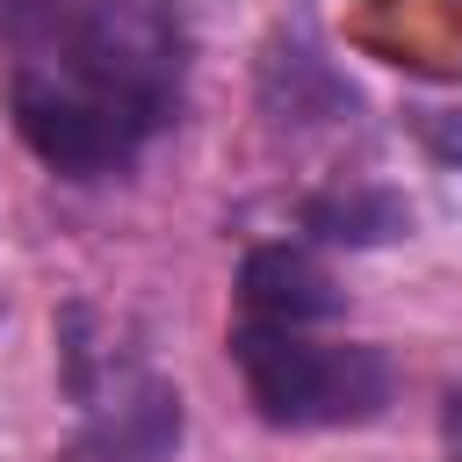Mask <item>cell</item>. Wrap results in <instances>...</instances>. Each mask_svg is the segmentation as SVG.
<instances>
[{"mask_svg":"<svg viewBox=\"0 0 462 462\" xmlns=\"http://www.w3.org/2000/svg\"><path fill=\"white\" fill-rule=\"evenodd\" d=\"M14 137L58 180H123L188 101L173 0H0Z\"/></svg>","mask_w":462,"mask_h":462,"instance_id":"obj_1","label":"cell"},{"mask_svg":"<svg viewBox=\"0 0 462 462\" xmlns=\"http://www.w3.org/2000/svg\"><path fill=\"white\" fill-rule=\"evenodd\" d=\"M58 375H65V397L79 411L65 462H173V448L188 433V404L144 361V346L116 339V325L94 303H65Z\"/></svg>","mask_w":462,"mask_h":462,"instance_id":"obj_2","label":"cell"},{"mask_svg":"<svg viewBox=\"0 0 462 462\" xmlns=\"http://www.w3.org/2000/svg\"><path fill=\"white\" fill-rule=\"evenodd\" d=\"M231 368L245 383V404L282 433H332L368 426L397 397V368L368 339H310V325H231Z\"/></svg>","mask_w":462,"mask_h":462,"instance_id":"obj_3","label":"cell"},{"mask_svg":"<svg viewBox=\"0 0 462 462\" xmlns=\"http://www.w3.org/2000/svg\"><path fill=\"white\" fill-rule=\"evenodd\" d=\"M238 303H245V318H267V325H325V318H339V289L303 245H253L238 260Z\"/></svg>","mask_w":462,"mask_h":462,"instance_id":"obj_4","label":"cell"},{"mask_svg":"<svg viewBox=\"0 0 462 462\" xmlns=\"http://www.w3.org/2000/svg\"><path fill=\"white\" fill-rule=\"evenodd\" d=\"M260 101L274 108V123H332L354 108V87L318 58L310 36H296L282 58H267V79H260Z\"/></svg>","mask_w":462,"mask_h":462,"instance_id":"obj_5","label":"cell"},{"mask_svg":"<svg viewBox=\"0 0 462 462\" xmlns=\"http://www.w3.org/2000/svg\"><path fill=\"white\" fill-rule=\"evenodd\" d=\"M303 231L325 245H390L411 231V209L397 188H332L303 202Z\"/></svg>","mask_w":462,"mask_h":462,"instance_id":"obj_6","label":"cell"},{"mask_svg":"<svg viewBox=\"0 0 462 462\" xmlns=\"http://www.w3.org/2000/svg\"><path fill=\"white\" fill-rule=\"evenodd\" d=\"M440 448H448V462H462V390L440 397Z\"/></svg>","mask_w":462,"mask_h":462,"instance_id":"obj_7","label":"cell"}]
</instances>
